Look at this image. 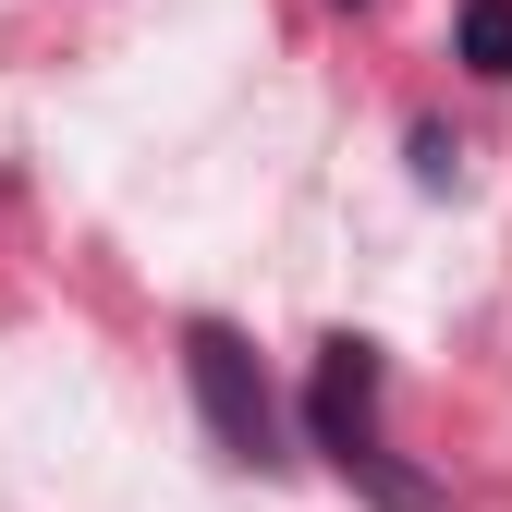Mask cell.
<instances>
[{
	"label": "cell",
	"instance_id": "3",
	"mask_svg": "<svg viewBox=\"0 0 512 512\" xmlns=\"http://www.w3.org/2000/svg\"><path fill=\"white\" fill-rule=\"evenodd\" d=\"M452 49H464V74L512 86V0H464V25H452Z\"/></svg>",
	"mask_w": 512,
	"mask_h": 512
},
{
	"label": "cell",
	"instance_id": "2",
	"mask_svg": "<svg viewBox=\"0 0 512 512\" xmlns=\"http://www.w3.org/2000/svg\"><path fill=\"white\" fill-rule=\"evenodd\" d=\"M183 378H196V415H208V439L232 464H281V391H269V366H256V342L232 317L183 330Z\"/></svg>",
	"mask_w": 512,
	"mask_h": 512
},
{
	"label": "cell",
	"instance_id": "4",
	"mask_svg": "<svg viewBox=\"0 0 512 512\" xmlns=\"http://www.w3.org/2000/svg\"><path fill=\"white\" fill-rule=\"evenodd\" d=\"M452 159H464V147L439 135V122H415V183H452Z\"/></svg>",
	"mask_w": 512,
	"mask_h": 512
},
{
	"label": "cell",
	"instance_id": "1",
	"mask_svg": "<svg viewBox=\"0 0 512 512\" xmlns=\"http://www.w3.org/2000/svg\"><path fill=\"white\" fill-rule=\"evenodd\" d=\"M305 439L330 452L378 512H439V476L391 464L378 439V342H317V378H305Z\"/></svg>",
	"mask_w": 512,
	"mask_h": 512
}]
</instances>
